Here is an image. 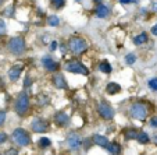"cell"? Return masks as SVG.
Listing matches in <instances>:
<instances>
[{"instance_id": "1", "label": "cell", "mask_w": 157, "mask_h": 155, "mask_svg": "<svg viewBox=\"0 0 157 155\" xmlns=\"http://www.w3.org/2000/svg\"><path fill=\"white\" fill-rule=\"evenodd\" d=\"M64 70L68 73H74V74H79V75H88L89 70L83 63L78 62V60H68L64 64Z\"/></svg>"}, {"instance_id": "2", "label": "cell", "mask_w": 157, "mask_h": 155, "mask_svg": "<svg viewBox=\"0 0 157 155\" xmlns=\"http://www.w3.org/2000/svg\"><path fill=\"white\" fill-rule=\"evenodd\" d=\"M68 49L72 52L74 55H82L88 51V43L83 38L79 36H74L68 41Z\"/></svg>"}, {"instance_id": "3", "label": "cell", "mask_w": 157, "mask_h": 155, "mask_svg": "<svg viewBox=\"0 0 157 155\" xmlns=\"http://www.w3.org/2000/svg\"><path fill=\"white\" fill-rule=\"evenodd\" d=\"M13 141H14L17 145L20 147H27L31 144V136L28 134V131L25 130V128H15L14 131H13Z\"/></svg>"}, {"instance_id": "4", "label": "cell", "mask_w": 157, "mask_h": 155, "mask_svg": "<svg viewBox=\"0 0 157 155\" xmlns=\"http://www.w3.org/2000/svg\"><path fill=\"white\" fill-rule=\"evenodd\" d=\"M7 49L13 55H22L25 51V41L21 36H13L7 43Z\"/></svg>"}, {"instance_id": "5", "label": "cell", "mask_w": 157, "mask_h": 155, "mask_svg": "<svg viewBox=\"0 0 157 155\" xmlns=\"http://www.w3.org/2000/svg\"><path fill=\"white\" fill-rule=\"evenodd\" d=\"M29 105H31L29 96H28L27 94H20V95H18V98L15 99L14 109H15V112H17L18 115L24 116L28 110H29Z\"/></svg>"}, {"instance_id": "6", "label": "cell", "mask_w": 157, "mask_h": 155, "mask_svg": "<svg viewBox=\"0 0 157 155\" xmlns=\"http://www.w3.org/2000/svg\"><path fill=\"white\" fill-rule=\"evenodd\" d=\"M147 113H149V109L143 102H135V104L131 106V115L136 120L143 122V120L147 117Z\"/></svg>"}, {"instance_id": "7", "label": "cell", "mask_w": 157, "mask_h": 155, "mask_svg": "<svg viewBox=\"0 0 157 155\" xmlns=\"http://www.w3.org/2000/svg\"><path fill=\"white\" fill-rule=\"evenodd\" d=\"M31 127H32V130L35 131V133H46L49 128V122L42 119V117H36V119L32 120Z\"/></svg>"}, {"instance_id": "8", "label": "cell", "mask_w": 157, "mask_h": 155, "mask_svg": "<svg viewBox=\"0 0 157 155\" xmlns=\"http://www.w3.org/2000/svg\"><path fill=\"white\" fill-rule=\"evenodd\" d=\"M99 113H100V116L103 117V119L111 120L114 117V109L110 106L109 104L101 102V104H99Z\"/></svg>"}, {"instance_id": "9", "label": "cell", "mask_w": 157, "mask_h": 155, "mask_svg": "<svg viewBox=\"0 0 157 155\" xmlns=\"http://www.w3.org/2000/svg\"><path fill=\"white\" fill-rule=\"evenodd\" d=\"M67 145L71 149H78L82 145V138H81V136L78 134V133H75V131L70 133L68 137H67Z\"/></svg>"}, {"instance_id": "10", "label": "cell", "mask_w": 157, "mask_h": 155, "mask_svg": "<svg viewBox=\"0 0 157 155\" xmlns=\"http://www.w3.org/2000/svg\"><path fill=\"white\" fill-rule=\"evenodd\" d=\"M42 64H43L46 71H56V70L59 69V63H57L52 56H49V55L42 57Z\"/></svg>"}, {"instance_id": "11", "label": "cell", "mask_w": 157, "mask_h": 155, "mask_svg": "<svg viewBox=\"0 0 157 155\" xmlns=\"http://www.w3.org/2000/svg\"><path fill=\"white\" fill-rule=\"evenodd\" d=\"M53 84L59 90H67V88H68V84L65 81V77L63 73H56V74L53 75Z\"/></svg>"}, {"instance_id": "12", "label": "cell", "mask_w": 157, "mask_h": 155, "mask_svg": "<svg viewBox=\"0 0 157 155\" xmlns=\"http://www.w3.org/2000/svg\"><path fill=\"white\" fill-rule=\"evenodd\" d=\"M54 123L60 127H65V126H68L70 123V116L65 112H57L54 115Z\"/></svg>"}, {"instance_id": "13", "label": "cell", "mask_w": 157, "mask_h": 155, "mask_svg": "<svg viewBox=\"0 0 157 155\" xmlns=\"http://www.w3.org/2000/svg\"><path fill=\"white\" fill-rule=\"evenodd\" d=\"M21 73H22V66L18 63V66H14V67H11V69L9 70V78L11 81H17L18 78H20V75H21Z\"/></svg>"}, {"instance_id": "14", "label": "cell", "mask_w": 157, "mask_h": 155, "mask_svg": "<svg viewBox=\"0 0 157 155\" xmlns=\"http://www.w3.org/2000/svg\"><path fill=\"white\" fill-rule=\"evenodd\" d=\"M96 15H98L99 18H106L110 15V9L109 6H106V4L100 3L98 4V7H96Z\"/></svg>"}, {"instance_id": "15", "label": "cell", "mask_w": 157, "mask_h": 155, "mask_svg": "<svg viewBox=\"0 0 157 155\" xmlns=\"http://www.w3.org/2000/svg\"><path fill=\"white\" fill-rule=\"evenodd\" d=\"M93 143L99 147H107L109 145L110 141L107 140L106 136H101V134H95L93 136Z\"/></svg>"}, {"instance_id": "16", "label": "cell", "mask_w": 157, "mask_h": 155, "mask_svg": "<svg viewBox=\"0 0 157 155\" xmlns=\"http://www.w3.org/2000/svg\"><path fill=\"white\" fill-rule=\"evenodd\" d=\"M107 149H109L110 154H113V155H120V154H121V145H120L118 143H116V141H113V143H109V145H107Z\"/></svg>"}, {"instance_id": "17", "label": "cell", "mask_w": 157, "mask_h": 155, "mask_svg": "<svg viewBox=\"0 0 157 155\" xmlns=\"http://www.w3.org/2000/svg\"><path fill=\"white\" fill-rule=\"evenodd\" d=\"M106 91L110 94V95H114V94H118L121 91V87L117 83H109L106 87Z\"/></svg>"}, {"instance_id": "18", "label": "cell", "mask_w": 157, "mask_h": 155, "mask_svg": "<svg viewBox=\"0 0 157 155\" xmlns=\"http://www.w3.org/2000/svg\"><path fill=\"white\" fill-rule=\"evenodd\" d=\"M145 42H147V34L146 32H142L133 38V43H135V45H142Z\"/></svg>"}, {"instance_id": "19", "label": "cell", "mask_w": 157, "mask_h": 155, "mask_svg": "<svg viewBox=\"0 0 157 155\" xmlns=\"http://www.w3.org/2000/svg\"><path fill=\"white\" fill-rule=\"evenodd\" d=\"M136 140L139 141L140 144H147L149 141H150V137H149V134L146 131H139L136 136Z\"/></svg>"}, {"instance_id": "20", "label": "cell", "mask_w": 157, "mask_h": 155, "mask_svg": "<svg viewBox=\"0 0 157 155\" xmlns=\"http://www.w3.org/2000/svg\"><path fill=\"white\" fill-rule=\"evenodd\" d=\"M99 69H100V71L101 73H106V74H110L111 73V64H110L107 60H103V62L100 63V66H99Z\"/></svg>"}, {"instance_id": "21", "label": "cell", "mask_w": 157, "mask_h": 155, "mask_svg": "<svg viewBox=\"0 0 157 155\" xmlns=\"http://www.w3.org/2000/svg\"><path fill=\"white\" fill-rule=\"evenodd\" d=\"M124 136H125L127 140H132V138H136L138 131L135 130V128H128V130L124 131Z\"/></svg>"}, {"instance_id": "22", "label": "cell", "mask_w": 157, "mask_h": 155, "mask_svg": "<svg viewBox=\"0 0 157 155\" xmlns=\"http://www.w3.org/2000/svg\"><path fill=\"white\" fill-rule=\"evenodd\" d=\"M48 24L52 27H59L60 25V18L57 15H49L48 17Z\"/></svg>"}, {"instance_id": "23", "label": "cell", "mask_w": 157, "mask_h": 155, "mask_svg": "<svg viewBox=\"0 0 157 155\" xmlns=\"http://www.w3.org/2000/svg\"><path fill=\"white\" fill-rule=\"evenodd\" d=\"M125 62H127V64H135V62H136V56H135V53H128L127 56H125Z\"/></svg>"}, {"instance_id": "24", "label": "cell", "mask_w": 157, "mask_h": 155, "mask_svg": "<svg viewBox=\"0 0 157 155\" xmlns=\"http://www.w3.org/2000/svg\"><path fill=\"white\" fill-rule=\"evenodd\" d=\"M50 144H52L50 138L43 137V138H40V140H39V147H42V148H48V147H50Z\"/></svg>"}, {"instance_id": "25", "label": "cell", "mask_w": 157, "mask_h": 155, "mask_svg": "<svg viewBox=\"0 0 157 155\" xmlns=\"http://www.w3.org/2000/svg\"><path fill=\"white\" fill-rule=\"evenodd\" d=\"M50 3L56 9H61V7L65 6V0H50Z\"/></svg>"}, {"instance_id": "26", "label": "cell", "mask_w": 157, "mask_h": 155, "mask_svg": "<svg viewBox=\"0 0 157 155\" xmlns=\"http://www.w3.org/2000/svg\"><path fill=\"white\" fill-rule=\"evenodd\" d=\"M149 87H150V90H153V91H157V77H154V78H151V80H149Z\"/></svg>"}, {"instance_id": "27", "label": "cell", "mask_w": 157, "mask_h": 155, "mask_svg": "<svg viewBox=\"0 0 157 155\" xmlns=\"http://www.w3.org/2000/svg\"><path fill=\"white\" fill-rule=\"evenodd\" d=\"M7 32V27H6V22H4V20H2L0 18V36L4 35V34Z\"/></svg>"}, {"instance_id": "28", "label": "cell", "mask_w": 157, "mask_h": 155, "mask_svg": "<svg viewBox=\"0 0 157 155\" xmlns=\"http://www.w3.org/2000/svg\"><path fill=\"white\" fill-rule=\"evenodd\" d=\"M7 141V134L4 131H0V144H3Z\"/></svg>"}, {"instance_id": "29", "label": "cell", "mask_w": 157, "mask_h": 155, "mask_svg": "<svg viewBox=\"0 0 157 155\" xmlns=\"http://www.w3.org/2000/svg\"><path fill=\"white\" fill-rule=\"evenodd\" d=\"M57 48H59V42H57V41H52L50 42V51L53 52V51H56Z\"/></svg>"}, {"instance_id": "30", "label": "cell", "mask_w": 157, "mask_h": 155, "mask_svg": "<svg viewBox=\"0 0 157 155\" xmlns=\"http://www.w3.org/2000/svg\"><path fill=\"white\" fill-rule=\"evenodd\" d=\"M4 120H6V112H4V110H0V126L4 123Z\"/></svg>"}, {"instance_id": "31", "label": "cell", "mask_w": 157, "mask_h": 155, "mask_svg": "<svg viewBox=\"0 0 157 155\" xmlns=\"http://www.w3.org/2000/svg\"><path fill=\"white\" fill-rule=\"evenodd\" d=\"M150 126H151V127H157V116H156V117H151Z\"/></svg>"}, {"instance_id": "32", "label": "cell", "mask_w": 157, "mask_h": 155, "mask_svg": "<svg viewBox=\"0 0 157 155\" xmlns=\"http://www.w3.org/2000/svg\"><path fill=\"white\" fill-rule=\"evenodd\" d=\"M133 2H136V0H120L121 4H129V3H133Z\"/></svg>"}, {"instance_id": "33", "label": "cell", "mask_w": 157, "mask_h": 155, "mask_svg": "<svg viewBox=\"0 0 157 155\" xmlns=\"http://www.w3.org/2000/svg\"><path fill=\"white\" fill-rule=\"evenodd\" d=\"M18 152H17V149H9L7 151V155H17Z\"/></svg>"}, {"instance_id": "34", "label": "cell", "mask_w": 157, "mask_h": 155, "mask_svg": "<svg viewBox=\"0 0 157 155\" xmlns=\"http://www.w3.org/2000/svg\"><path fill=\"white\" fill-rule=\"evenodd\" d=\"M29 85H31V78H29V77H27V78H25L24 87H29Z\"/></svg>"}, {"instance_id": "35", "label": "cell", "mask_w": 157, "mask_h": 155, "mask_svg": "<svg viewBox=\"0 0 157 155\" xmlns=\"http://www.w3.org/2000/svg\"><path fill=\"white\" fill-rule=\"evenodd\" d=\"M151 34H153V35H157V24L151 28Z\"/></svg>"}, {"instance_id": "36", "label": "cell", "mask_w": 157, "mask_h": 155, "mask_svg": "<svg viewBox=\"0 0 157 155\" xmlns=\"http://www.w3.org/2000/svg\"><path fill=\"white\" fill-rule=\"evenodd\" d=\"M153 10H154V11H157V3L153 4Z\"/></svg>"}, {"instance_id": "37", "label": "cell", "mask_w": 157, "mask_h": 155, "mask_svg": "<svg viewBox=\"0 0 157 155\" xmlns=\"http://www.w3.org/2000/svg\"><path fill=\"white\" fill-rule=\"evenodd\" d=\"M95 2H96V3H99V4L101 3V0H95Z\"/></svg>"}, {"instance_id": "38", "label": "cell", "mask_w": 157, "mask_h": 155, "mask_svg": "<svg viewBox=\"0 0 157 155\" xmlns=\"http://www.w3.org/2000/svg\"><path fill=\"white\" fill-rule=\"evenodd\" d=\"M154 141H156V144H157V136H154Z\"/></svg>"}, {"instance_id": "39", "label": "cell", "mask_w": 157, "mask_h": 155, "mask_svg": "<svg viewBox=\"0 0 157 155\" xmlns=\"http://www.w3.org/2000/svg\"><path fill=\"white\" fill-rule=\"evenodd\" d=\"M75 2H81V0H75Z\"/></svg>"}, {"instance_id": "40", "label": "cell", "mask_w": 157, "mask_h": 155, "mask_svg": "<svg viewBox=\"0 0 157 155\" xmlns=\"http://www.w3.org/2000/svg\"><path fill=\"white\" fill-rule=\"evenodd\" d=\"M0 4H2V0H0Z\"/></svg>"}]
</instances>
